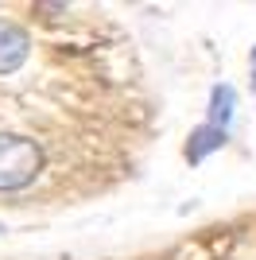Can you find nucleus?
<instances>
[{
  "mask_svg": "<svg viewBox=\"0 0 256 260\" xmlns=\"http://www.w3.org/2000/svg\"><path fill=\"white\" fill-rule=\"evenodd\" d=\"M43 152L27 136H0V190H20L39 175Z\"/></svg>",
  "mask_w": 256,
  "mask_h": 260,
  "instance_id": "1",
  "label": "nucleus"
},
{
  "mask_svg": "<svg viewBox=\"0 0 256 260\" xmlns=\"http://www.w3.org/2000/svg\"><path fill=\"white\" fill-rule=\"evenodd\" d=\"M27 31L23 27H16V23L0 20V74H12L16 66L27 58Z\"/></svg>",
  "mask_w": 256,
  "mask_h": 260,
  "instance_id": "2",
  "label": "nucleus"
},
{
  "mask_svg": "<svg viewBox=\"0 0 256 260\" xmlns=\"http://www.w3.org/2000/svg\"><path fill=\"white\" fill-rule=\"evenodd\" d=\"M229 117H233V86H217L213 98H210V124L225 132Z\"/></svg>",
  "mask_w": 256,
  "mask_h": 260,
  "instance_id": "3",
  "label": "nucleus"
},
{
  "mask_svg": "<svg viewBox=\"0 0 256 260\" xmlns=\"http://www.w3.org/2000/svg\"><path fill=\"white\" fill-rule=\"evenodd\" d=\"M221 144H225V132H221V128H213V124H206V128H198V132H194V140H190V148H186V155H190V159L198 163L206 152L221 148Z\"/></svg>",
  "mask_w": 256,
  "mask_h": 260,
  "instance_id": "4",
  "label": "nucleus"
}]
</instances>
